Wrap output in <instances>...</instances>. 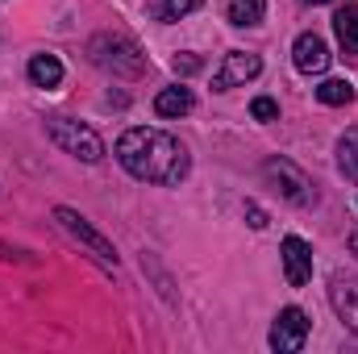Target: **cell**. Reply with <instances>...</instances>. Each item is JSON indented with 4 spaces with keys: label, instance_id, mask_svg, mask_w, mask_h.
Returning a JSON list of instances; mask_svg holds the SVG:
<instances>
[{
    "label": "cell",
    "instance_id": "cell-7",
    "mask_svg": "<svg viewBox=\"0 0 358 354\" xmlns=\"http://www.w3.org/2000/svg\"><path fill=\"white\" fill-rule=\"evenodd\" d=\"M329 304L342 317V325L358 338V271H334V279H329Z\"/></svg>",
    "mask_w": 358,
    "mask_h": 354
},
{
    "label": "cell",
    "instance_id": "cell-5",
    "mask_svg": "<svg viewBox=\"0 0 358 354\" xmlns=\"http://www.w3.org/2000/svg\"><path fill=\"white\" fill-rule=\"evenodd\" d=\"M263 176L279 187V196L287 200V204H296V208H308L313 200H317V187H313V179L304 176L296 163H287V159H267L263 163Z\"/></svg>",
    "mask_w": 358,
    "mask_h": 354
},
{
    "label": "cell",
    "instance_id": "cell-9",
    "mask_svg": "<svg viewBox=\"0 0 358 354\" xmlns=\"http://www.w3.org/2000/svg\"><path fill=\"white\" fill-rule=\"evenodd\" d=\"M292 59H296V71H304V76H325L329 63H334L321 34H300L296 46H292Z\"/></svg>",
    "mask_w": 358,
    "mask_h": 354
},
{
    "label": "cell",
    "instance_id": "cell-16",
    "mask_svg": "<svg viewBox=\"0 0 358 354\" xmlns=\"http://www.w3.org/2000/svg\"><path fill=\"white\" fill-rule=\"evenodd\" d=\"M204 0H155L150 4V13L159 17V21H179V17H187V13H196Z\"/></svg>",
    "mask_w": 358,
    "mask_h": 354
},
{
    "label": "cell",
    "instance_id": "cell-21",
    "mask_svg": "<svg viewBox=\"0 0 358 354\" xmlns=\"http://www.w3.org/2000/svg\"><path fill=\"white\" fill-rule=\"evenodd\" d=\"M350 250H355V255H358V234H355V238H350Z\"/></svg>",
    "mask_w": 358,
    "mask_h": 354
},
{
    "label": "cell",
    "instance_id": "cell-1",
    "mask_svg": "<svg viewBox=\"0 0 358 354\" xmlns=\"http://www.w3.org/2000/svg\"><path fill=\"white\" fill-rule=\"evenodd\" d=\"M117 163H121L134 179H142V183H167V187L179 183V179L187 176V167H192L187 146L179 142L176 134H167V129H146V125L121 134V142H117Z\"/></svg>",
    "mask_w": 358,
    "mask_h": 354
},
{
    "label": "cell",
    "instance_id": "cell-12",
    "mask_svg": "<svg viewBox=\"0 0 358 354\" xmlns=\"http://www.w3.org/2000/svg\"><path fill=\"white\" fill-rule=\"evenodd\" d=\"M29 80H34L38 88H59V84H63V63H59V55H34V59H29Z\"/></svg>",
    "mask_w": 358,
    "mask_h": 354
},
{
    "label": "cell",
    "instance_id": "cell-20",
    "mask_svg": "<svg viewBox=\"0 0 358 354\" xmlns=\"http://www.w3.org/2000/svg\"><path fill=\"white\" fill-rule=\"evenodd\" d=\"M246 221H250L255 229H263V225H267V213H263V208H259L255 200H246Z\"/></svg>",
    "mask_w": 358,
    "mask_h": 354
},
{
    "label": "cell",
    "instance_id": "cell-4",
    "mask_svg": "<svg viewBox=\"0 0 358 354\" xmlns=\"http://www.w3.org/2000/svg\"><path fill=\"white\" fill-rule=\"evenodd\" d=\"M46 134H50L67 155H76L80 163H100V159H104L100 134L88 129V125H80V121H71V117H50V121H46Z\"/></svg>",
    "mask_w": 358,
    "mask_h": 354
},
{
    "label": "cell",
    "instance_id": "cell-11",
    "mask_svg": "<svg viewBox=\"0 0 358 354\" xmlns=\"http://www.w3.org/2000/svg\"><path fill=\"white\" fill-rule=\"evenodd\" d=\"M334 34L342 42V55L346 59H358V4H342L334 13Z\"/></svg>",
    "mask_w": 358,
    "mask_h": 354
},
{
    "label": "cell",
    "instance_id": "cell-2",
    "mask_svg": "<svg viewBox=\"0 0 358 354\" xmlns=\"http://www.w3.org/2000/svg\"><path fill=\"white\" fill-rule=\"evenodd\" d=\"M88 55H92L96 67H104V71H113V76H125V80H134V76L146 71L142 46H138L134 38H125V34H96L88 42Z\"/></svg>",
    "mask_w": 358,
    "mask_h": 354
},
{
    "label": "cell",
    "instance_id": "cell-17",
    "mask_svg": "<svg viewBox=\"0 0 358 354\" xmlns=\"http://www.w3.org/2000/svg\"><path fill=\"white\" fill-rule=\"evenodd\" d=\"M317 100L321 104H350L355 100V88H350V80H325L317 88Z\"/></svg>",
    "mask_w": 358,
    "mask_h": 354
},
{
    "label": "cell",
    "instance_id": "cell-3",
    "mask_svg": "<svg viewBox=\"0 0 358 354\" xmlns=\"http://www.w3.org/2000/svg\"><path fill=\"white\" fill-rule=\"evenodd\" d=\"M55 221H59V229H63V234H71V238H76V242H80V246H84V250H88L100 267L117 271V263H121V259H117L113 242H108L100 229H92V221H84V217H80L76 208H67V204H59V208H55Z\"/></svg>",
    "mask_w": 358,
    "mask_h": 354
},
{
    "label": "cell",
    "instance_id": "cell-6",
    "mask_svg": "<svg viewBox=\"0 0 358 354\" xmlns=\"http://www.w3.org/2000/svg\"><path fill=\"white\" fill-rule=\"evenodd\" d=\"M304 342H308V317H304V309H283L279 317H275V325H271V351L279 354H296L304 351Z\"/></svg>",
    "mask_w": 358,
    "mask_h": 354
},
{
    "label": "cell",
    "instance_id": "cell-18",
    "mask_svg": "<svg viewBox=\"0 0 358 354\" xmlns=\"http://www.w3.org/2000/svg\"><path fill=\"white\" fill-rule=\"evenodd\" d=\"M250 117H255V121H275V117H279V104H275L271 96H259V100L250 104Z\"/></svg>",
    "mask_w": 358,
    "mask_h": 354
},
{
    "label": "cell",
    "instance_id": "cell-19",
    "mask_svg": "<svg viewBox=\"0 0 358 354\" xmlns=\"http://www.w3.org/2000/svg\"><path fill=\"white\" fill-rule=\"evenodd\" d=\"M171 67H176V76H196V71L204 67V59H200V55H176Z\"/></svg>",
    "mask_w": 358,
    "mask_h": 354
},
{
    "label": "cell",
    "instance_id": "cell-14",
    "mask_svg": "<svg viewBox=\"0 0 358 354\" xmlns=\"http://www.w3.org/2000/svg\"><path fill=\"white\" fill-rule=\"evenodd\" d=\"M267 17V0H229V21L234 25H259Z\"/></svg>",
    "mask_w": 358,
    "mask_h": 354
},
{
    "label": "cell",
    "instance_id": "cell-22",
    "mask_svg": "<svg viewBox=\"0 0 358 354\" xmlns=\"http://www.w3.org/2000/svg\"><path fill=\"white\" fill-rule=\"evenodd\" d=\"M308 4H329V0H308Z\"/></svg>",
    "mask_w": 358,
    "mask_h": 354
},
{
    "label": "cell",
    "instance_id": "cell-8",
    "mask_svg": "<svg viewBox=\"0 0 358 354\" xmlns=\"http://www.w3.org/2000/svg\"><path fill=\"white\" fill-rule=\"evenodd\" d=\"M259 71H263V59H259V55L229 50V55H225V63H221V67H217V76H213V88L229 92V88H238V84H246V80H255Z\"/></svg>",
    "mask_w": 358,
    "mask_h": 354
},
{
    "label": "cell",
    "instance_id": "cell-13",
    "mask_svg": "<svg viewBox=\"0 0 358 354\" xmlns=\"http://www.w3.org/2000/svg\"><path fill=\"white\" fill-rule=\"evenodd\" d=\"M192 108H196V100H192L187 88H163L155 96V113H159V117H183V113H192Z\"/></svg>",
    "mask_w": 358,
    "mask_h": 354
},
{
    "label": "cell",
    "instance_id": "cell-15",
    "mask_svg": "<svg viewBox=\"0 0 358 354\" xmlns=\"http://www.w3.org/2000/svg\"><path fill=\"white\" fill-rule=\"evenodd\" d=\"M338 167L346 179L358 183V129H346V138L338 142Z\"/></svg>",
    "mask_w": 358,
    "mask_h": 354
},
{
    "label": "cell",
    "instance_id": "cell-10",
    "mask_svg": "<svg viewBox=\"0 0 358 354\" xmlns=\"http://www.w3.org/2000/svg\"><path fill=\"white\" fill-rule=\"evenodd\" d=\"M279 255H283V275H287V283L292 288H304L308 279H313V250H308V242L304 238H283V246H279Z\"/></svg>",
    "mask_w": 358,
    "mask_h": 354
}]
</instances>
